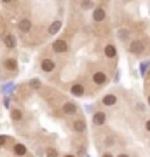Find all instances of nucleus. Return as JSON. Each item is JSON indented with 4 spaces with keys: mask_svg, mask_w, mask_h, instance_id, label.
I'll use <instances>...</instances> for the list:
<instances>
[{
    "mask_svg": "<svg viewBox=\"0 0 150 157\" xmlns=\"http://www.w3.org/2000/svg\"><path fill=\"white\" fill-rule=\"evenodd\" d=\"M143 49H145V44L141 40H133V42L129 44V52H131V54H141Z\"/></svg>",
    "mask_w": 150,
    "mask_h": 157,
    "instance_id": "obj_1",
    "label": "nucleus"
},
{
    "mask_svg": "<svg viewBox=\"0 0 150 157\" xmlns=\"http://www.w3.org/2000/svg\"><path fill=\"white\" fill-rule=\"evenodd\" d=\"M106 80H108V77H106L105 72H94V73H93V82H94L96 86L106 84Z\"/></svg>",
    "mask_w": 150,
    "mask_h": 157,
    "instance_id": "obj_2",
    "label": "nucleus"
},
{
    "mask_svg": "<svg viewBox=\"0 0 150 157\" xmlns=\"http://www.w3.org/2000/svg\"><path fill=\"white\" fill-rule=\"evenodd\" d=\"M52 51L58 52V54H61V52H67L68 51V45L65 40H56L54 44H52Z\"/></svg>",
    "mask_w": 150,
    "mask_h": 157,
    "instance_id": "obj_3",
    "label": "nucleus"
},
{
    "mask_svg": "<svg viewBox=\"0 0 150 157\" xmlns=\"http://www.w3.org/2000/svg\"><path fill=\"white\" fill-rule=\"evenodd\" d=\"M17 28H19V32H23V33H26V32H30L32 30V21L30 19H19L17 21Z\"/></svg>",
    "mask_w": 150,
    "mask_h": 157,
    "instance_id": "obj_4",
    "label": "nucleus"
},
{
    "mask_svg": "<svg viewBox=\"0 0 150 157\" xmlns=\"http://www.w3.org/2000/svg\"><path fill=\"white\" fill-rule=\"evenodd\" d=\"M105 17H106L105 9H103V7H96L94 12H93V19H94L96 23H101L103 19H105Z\"/></svg>",
    "mask_w": 150,
    "mask_h": 157,
    "instance_id": "obj_5",
    "label": "nucleus"
},
{
    "mask_svg": "<svg viewBox=\"0 0 150 157\" xmlns=\"http://www.w3.org/2000/svg\"><path fill=\"white\" fill-rule=\"evenodd\" d=\"M63 113H65V115H75V113H77V105L67 101V103L63 105Z\"/></svg>",
    "mask_w": 150,
    "mask_h": 157,
    "instance_id": "obj_6",
    "label": "nucleus"
},
{
    "mask_svg": "<svg viewBox=\"0 0 150 157\" xmlns=\"http://www.w3.org/2000/svg\"><path fill=\"white\" fill-rule=\"evenodd\" d=\"M93 122H94L96 126H103V124L106 122V115H105V112H96L94 115H93Z\"/></svg>",
    "mask_w": 150,
    "mask_h": 157,
    "instance_id": "obj_7",
    "label": "nucleus"
},
{
    "mask_svg": "<svg viewBox=\"0 0 150 157\" xmlns=\"http://www.w3.org/2000/svg\"><path fill=\"white\" fill-rule=\"evenodd\" d=\"M4 44H6L7 49H14V47H16V37L12 33H7L6 37H4Z\"/></svg>",
    "mask_w": 150,
    "mask_h": 157,
    "instance_id": "obj_8",
    "label": "nucleus"
},
{
    "mask_svg": "<svg viewBox=\"0 0 150 157\" xmlns=\"http://www.w3.org/2000/svg\"><path fill=\"white\" fill-rule=\"evenodd\" d=\"M105 107H113L117 103V96L115 94H106V96H103V101H101Z\"/></svg>",
    "mask_w": 150,
    "mask_h": 157,
    "instance_id": "obj_9",
    "label": "nucleus"
},
{
    "mask_svg": "<svg viewBox=\"0 0 150 157\" xmlns=\"http://www.w3.org/2000/svg\"><path fill=\"white\" fill-rule=\"evenodd\" d=\"M73 131L75 133H84L86 131V122H84L82 119H77V121H73Z\"/></svg>",
    "mask_w": 150,
    "mask_h": 157,
    "instance_id": "obj_10",
    "label": "nucleus"
},
{
    "mask_svg": "<svg viewBox=\"0 0 150 157\" xmlns=\"http://www.w3.org/2000/svg\"><path fill=\"white\" fill-rule=\"evenodd\" d=\"M70 93H72L73 96H84V86H80V84H73L72 87H70Z\"/></svg>",
    "mask_w": 150,
    "mask_h": 157,
    "instance_id": "obj_11",
    "label": "nucleus"
},
{
    "mask_svg": "<svg viewBox=\"0 0 150 157\" xmlns=\"http://www.w3.org/2000/svg\"><path fill=\"white\" fill-rule=\"evenodd\" d=\"M40 67H42V70H44V72L49 73V72H52V70H54V61H52V59H44Z\"/></svg>",
    "mask_w": 150,
    "mask_h": 157,
    "instance_id": "obj_12",
    "label": "nucleus"
},
{
    "mask_svg": "<svg viewBox=\"0 0 150 157\" xmlns=\"http://www.w3.org/2000/svg\"><path fill=\"white\" fill-rule=\"evenodd\" d=\"M61 26H63V23L60 21V19H58V21H54V23L49 26V35H56L60 30H61Z\"/></svg>",
    "mask_w": 150,
    "mask_h": 157,
    "instance_id": "obj_13",
    "label": "nucleus"
},
{
    "mask_svg": "<svg viewBox=\"0 0 150 157\" xmlns=\"http://www.w3.org/2000/svg\"><path fill=\"white\" fill-rule=\"evenodd\" d=\"M105 56H106V58H110V59L117 56V49H115V45H112V44L106 45V47H105Z\"/></svg>",
    "mask_w": 150,
    "mask_h": 157,
    "instance_id": "obj_14",
    "label": "nucleus"
},
{
    "mask_svg": "<svg viewBox=\"0 0 150 157\" xmlns=\"http://www.w3.org/2000/svg\"><path fill=\"white\" fill-rule=\"evenodd\" d=\"M4 67H6V70H11V72H14V70L17 68V63H16V59L9 58V59H6V61H4Z\"/></svg>",
    "mask_w": 150,
    "mask_h": 157,
    "instance_id": "obj_15",
    "label": "nucleus"
},
{
    "mask_svg": "<svg viewBox=\"0 0 150 157\" xmlns=\"http://www.w3.org/2000/svg\"><path fill=\"white\" fill-rule=\"evenodd\" d=\"M14 154L16 155H25L26 154V147L23 145V143H16L14 145Z\"/></svg>",
    "mask_w": 150,
    "mask_h": 157,
    "instance_id": "obj_16",
    "label": "nucleus"
},
{
    "mask_svg": "<svg viewBox=\"0 0 150 157\" xmlns=\"http://www.w3.org/2000/svg\"><path fill=\"white\" fill-rule=\"evenodd\" d=\"M11 117L14 119V121H21V119H23V112L19 110V108H14V110L11 112Z\"/></svg>",
    "mask_w": 150,
    "mask_h": 157,
    "instance_id": "obj_17",
    "label": "nucleus"
},
{
    "mask_svg": "<svg viewBox=\"0 0 150 157\" xmlns=\"http://www.w3.org/2000/svg\"><path fill=\"white\" fill-rule=\"evenodd\" d=\"M117 37H119L121 40H128V37H129V32H128L126 28H121L119 32H117Z\"/></svg>",
    "mask_w": 150,
    "mask_h": 157,
    "instance_id": "obj_18",
    "label": "nucleus"
},
{
    "mask_svg": "<svg viewBox=\"0 0 150 157\" xmlns=\"http://www.w3.org/2000/svg\"><path fill=\"white\" fill-rule=\"evenodd\" d=\"M45 157H58V150L52 148V147H47L45 148Z\"/></svg>",
    "mask_w": 150,
    "mask_h": 157,
    "instance_id": "obj_19",
    "label": "nucleus"
},
{
    "mask_svg": "<svg viewBox=\"0 0 150 157\" xmlns=\"http://www.w3.org/2000/svg\"><path fill=\"white\" fill-rule=\"evenodd\" d=\"M80 7H82L84 11H89V9H93V7H94V4H93L91 0H84L82 4H80Z\"/></svg>",
    "mask_w": 150,
    "mask_h": 157,
    "instance_id": "obj_20",
    "label": "nucleus"
},
{
    "mask_svg": "<svg viewBox=\"0 0 150 157\" xmlns=\"http://www.w3.org/2000/svg\"><path fill=\"white\" fill-rule=\"evenodd\" d=\"M115 143H117L115 136H108V138H105V147H113Z\"/></svg>",
    "mask_w": 150,
    "mask_h": 157,
    "instance_id": "obj_21",
    "label": "nucleus"
},
{
    "mask_svg": "<svg viewBox=\"0 0 150 157\" xmlns=\"http://www.w3.org/2000/svg\"><path fill=\"white\" fill-rule=\"evenodd\" d=\"M148 67H150V61H145V63H141L140 65V72H141V75L145 77V73H147V70H148Z\"/></svg>",
    "mask_w": 150,
    "mask_h": 157,
    "instance_id": "obj_22",
    "label": "nucleus"
},
{
    "mask_svg": "<svg viewBox=\"0 0 150 157\" xmlns=\"http://www.w3.org/2000/svg\"><path fill=\"white\" fill-rule=\"evenodd\" d=\"M30 86H32L33 89H39L40 87V80L39 78H32V80H30Z\"/></svg>",
    "mask_w": 150,
    "mask_h": 157,
    "instance_id": "obj_23",
    "label": "nucleus"
},
{
    "mask_svg": "<svg viewBox=\"0 0 150 157\" xmlns=\"http://www.w3.org/2000/svg\"><path fill=\"white\" fill-rule=\"evenodd\" d=\"M12 87H14V86H12V84H4V86H2V93H4V94H6V93H11V91H12Z\"/></svg>",
    "mask_w": 150,
    "mask_h": 157,
    "instance_id": "obj_24",
    "label": "nucleus"
},
{
    "mask_svg": "<svg viewBox=\"0 0 150 157\" xmlns=\"http://www.w3.org/2000/svg\"><path fill=\"white\" fill-rule=\"evenodd\" d=\"M6 141H7V136L0 135V147H2V145H6Z\"/></svg>",
    "mask_w": 150,
    "mask_h": 157,
    "instance_id": "obj_25",
    "label": "nucleus"
},
{
    "mask_svg": "<svg viewBox=\"0 0 150 157\" xmlns=\"http://www.w3.org/2000/svg\"><path fill=\"white\" fill-rule=\"evenodd\" d=\"M4 107H6V108H9V98H7V96L4 98Z\"/></svg>",
    "mask_w": 150,
    "mask_h": 157,
    "instance_id": "obj_26",
    "label": "nucleus"
},
{
    "mask_svg": "<svg viewBox=\"0 0 150 157\" xmlns=\"http://www.w3.org/2000/svg\"><path fill=\"white\" fill-rule=\"evenodd\" d=\"M145 129H147V131H148V133H150V119H148V121H147V122H145Z\"/></svg>",
    "mask_w": 150,
    "mask_h": 157,
    "instance_id": "obj_27",
    "label": "nucleus"
},
{
    "mask_svg": "<svg viewBox=\"0 0 150 157\" xmlns=\"http://www.w3.org/2000/svg\"><path fill=\"white\" fill-rule=\"evenodd\" d=\"M117 157H129V155H128V154H119Z\"/></svg>",
    "mask_w": 150,
    "mask_h": 157,
    "instance_id": "obj_28",
    "label": "nucleus"
},
{
    "mask_svg": "<svg viewBox=\"0 0 150 157\" xmlns=\"http://www.w3.org/2000/svg\"><path fill=\"white\" fill-rule=\"evenodd\" d=\"M2 2H4V4H11L12 0H2Z\"/></svg>",
    "mask_w": 150,
    "mask_h": 157,
    "instance_id": "obj_29",
    "label": "nucleus"
},
{
    "mask_svg": "<svg viewBox=\"0 0 150 157\" xmlns=\"http://www.w3.org/2000/svg\"><path fill=\"white\" fill-rule=\"evenodd\" d=\"M103 157H113V155H112V154H105Z\"/></svg>",
    "mask_w": 150,
    "mask_h": 157,
    "instance_id": "obj_30",
    "label": "nucleus"
},
{
    "mask_svg": "<svg viewBox=\"0 0 150 157\" xmlns=\"http://www.w3.org/2000/svg\"><path fill=\"white\" fill-rule=\"evenodd\" d=\"M147 103H148V107H150V96H148V100H147Z\"/></svg>",
    "mask_w": 150,
    "mask_h": 157,
    "instance_id": "obj_31",
    "label": "nucleus"
},
{
    "mask_svg": "<svg viewBox=\"0 0 150 157\" xmlns=\"http://www.w3.org/2000/svg\"><path fill=\"white\" fill-rule=\"evenodd\" d=\"M65 157H75V155H70V154H68V155H65Z\"/></svg>",
    "mask_w": 150,
    "mask_h": 157,
    "instance_id": "obj_32",
    "label": "nucleus"
},
{
    "mask_svg": "<svg viewBox=\"0 0 150 157\" xmlns=\"http://www.w3.org/2000/svg\"><path fill=\"white\" fill-rule=\"evenodd\" d=\"M148 77H150V73H148Z\"/></svg>",
    "mask_w": 150,
    "mask_h": 157,
    "instance_id": "obj_33",
    "label": "nucleus"
}]
</instances>
